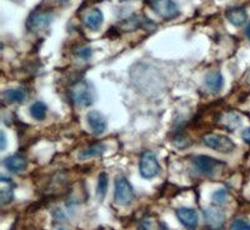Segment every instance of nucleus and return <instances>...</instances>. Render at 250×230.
Returning a JSON list of instances; mask_svg holds the SVG:
<instances>
[{
	"label": "nucleus",
	"instance_id": "nucleus-24",
	"mask_svg": "<svg viewBox=\"0 0 250 230\" xmlns=\"http://www.w3.org/2000/svg\"><path fill=\"white\" fill-rule=\"evenodd\" d=\"M230 230H250V223L245 222L243 219H236L231 223Z\"/></svg>",
	"mask_w": 250,
	"mask_h": 230
},
{
	"label": "nucleus",
	"instance_id": "nucleus-21",
	"mask_svg": "<svg viewBox=\"0 0 250 230\" xmlns=\"http://www.w3.org/2000/svg\"><path fill=\"white\" fill-rule=\"evenodd\" d=\"M108 184H109V179H108V174L106 173H100L99 178H98V188H97V195L98 199L100 202L104 200L106 195V191H108Z\"/></svg>",
	"mask_w": 250,
	"mask_h": 230
},
{
	"label": "nucleus",
	"instance_id": "nucleus-15",
	"mask_svg": "<svg viewBox=\"0 0 250 230\" xmlns=\"http://www.w3.org/2000/svg\"><path fill=\"white\" fill-rule=\"evenodd\" d=\"M227 19L233 25L240 26L247 23L248 13L243 6H234V8H230L227 12Z\"/></svg>",
	"mask_w": 250,
	"mask_h": 230
},
{
	"label": "nucleus",
	"instance_id": "nucleus-18",
	"mask_svg": "<svg viewBox=\"0 0 250 230\" xmlns=\"http://www.w3.org/2000/svg\"><path fill=\"white\" fill-rule=\"evenodd\" d=\"M145 23H148L146 20L143 17H139V15H134V17L128 18L126 20H124L122 24H120V28L124 31H130L135 30L138 28H143L145 25Z\"/></svg>",
	"mask_w": 250,
	"mask_h": 230
},
{
	"label": "nucleus",
	"instance_id": "nucleus-2",
	"mask_svg": "<svg viewBox=\"0 0 250 230\" xmlns=\"http://www.w3.org/2000/svg\"><path fill=\"white\" fill-rule=\"evenodd\" d=\"M135 198L134 189L125 176L118 175L115 178V189H114V199L118 204L120 205H128Z\"/></svg>",
	"mask_w": 250,
	"mask_h": 230
},
{
	"label": "nucleus",
	"instance_id": "nucleus-22",
	"mask_svg": "<svg viewBox=\"0 0 250 230\" xmlns=\"http://www.w3.org/2000/svg\"><path fill=\"white\" fill-rule=\"evenodd\" d=\"M74 55L82 60H89L93 55V50L88 45H79L74 50Z\"/></svg>",
	"mask_w": 250,
	"mask_h": 230
},
{
	"label": "nucleus",
	"instance_id": "nucleus-29",
	"mask_svg": "<svg viewBox=\"0 0 250 230\" xmlns=\"http://www.w3.org/2000/svg\"><path fill=\"white\" fill-rule=\"evenodd\" d=\"M248 84L250 85V74H249V77H248Z\"/></svg>",
	"mask_w": 250,
	"mask_h": 230
},
{
	"label": "nucleus",
	"instance_id": "nucleus-9",
	"mask_svg": "<svg viewBox=\"0 0 250 230\" xmlns=\"http://www.w3.org/2000/svg\"><path fill=\"white\" fill-rule=\"evenodd\" d=\"M86 122H88L89 128L93 131L95 135H100L108 128V123L106 119L104 118L103 114H100V111L98 110H91L89 111L88 115H86Z\"/></svg>",
	"mask_w": 250,
	"mask_h": 230
},
{
	"label": "nucleus",
	"instance_id": "nucleus-23",
	"mask_svg": "<svg viewBox=\"0 0 250 230\" xmlns=\"http://www.w3.org/2000/svg\"><path fill=\"white\" fill-rule=\"evenodd\" d=\"M228 191L227 189H219L213 194V202L218 205H222L227 202Z\"/></svg>",
	"mask_w": 250,
	"mask_h": 230
},
{
	"label": "nucleus",
	"instance_id": "nucleus-31",
	"mask_svg": "<svg viewBox=\"0 0 250 230\" xmlns=\"http://www.w3.org/2000/svg\"><path fill=\"white\" fill-rule=\"evenodd\" d=\"M58 1H66V0H58Z\"/></svg>",
	"mask_w": 250,
	"mask_h": 230
},
{
	"label": "nucleus",
	"instance_id": "nucleus-10",
	"mask_svg": "<svg viewBox=\"0 0 250 230\" xmlns=\"http://www.w3.org/2000/svg\"><path fill=\"white\" fill-rule=\"evenodd\" d=\"M176 218L188 230H195L198 228V213L191 208H179L176 210Z\"/></svg>",
	"mask_w": 250,
	"mask_h": 230
},
{
	"label": "nucleus",
	"instance_id": "nucleus-25",
	"mask_svg": "<svg viewBox=\"0 0 250 230\" xmlns=\"http://www.w3.org/2000/svg\"><path fill=\"white\" fill-rule=\"evenodd\" d=\"M242 138L247 144H250V128H245L242 133Z\"/></svg>",
	"mask_w": 250,
	"mask_h": 230
},
{
	"label": "nucleus",
	"instance_id": "nucleus-17",
	"mask_svg": "<svg viewBox=\"0 0 250 230\" xmlns=\"http://www.w3.org/2000/svg\"><path fill=\"white\" fill-rule=\"evenodd\" d=\"M106 146L103 143H97V144H93L90 146H88L86 149H83L79 153L78 158L79 160H88L91 159V158H97V156L103 155L105 153Z\"/></svg>",
	"mask_w": 250,
	"mask_h": 230
},
{
	"label": "nucleus",
	"instance_id": "nucleus-30",
	"mask_svg": "<svg viewBox=\"0 0 250 230\" xmlns=\"http://www.w3.org/2000/svg\"><path fill=\"white\" fill-rule=\"evenodd\" d=\"M120 1H130V0H120Z\"/></svg>",
	"mask_w": 250,
	"mask_h": 230
},
{
	"label": "nucleus",
	"instance_id": "nucleus-12",
	"mask_svg": "<svg viewBox=\"0 0 250 230\" xmlns=\"http://www.w3.org/2000/svg\"><path fill=\"white\" fill-rule=\"evenodd\" d=\"M103 21H104V15H103L102 10L98 8L89 9L88 12L83 17V23L90 30H98L102 26Z\"/></svg>",
	"mask_w": 250,
	"mask_h": 230
},
{
	"label": "nucleus",
	"instance_id": "nucleus-11",
	"mask_svg": "<svg viewBox=\"0 0 250 230\" xmlns=\"http://www.w3.org/2000/svg\"><path fill=\"white\" fill-rule=\"evenodd\" d=\"M15 183L10 178L3 175L0 178V204L6 205L14 199Z\"/></svg>",
	"mask_w": 250,
	"mask_h": 230
},
{
	"label": "nucleus",
	"instance_id": "nucleus-26",
	"mask_svg": "<svg viewBox=\"0 0 250 230\" xmlns=\"http://www.w3.org/2000/svg\"><path fill=\"white\" fill-rule=\"evenodd\" d=\"M0 139H1V146H0V149H1V150H5V148H6V137H5V133H4V131H1V133H0Z\"/></svg>",
	"mask_w": 250,
	"mask_h": 230
},
{
	"label": "nucleus",
	"instance_id": "nucleus-7",
	"mask_svg": "<svg viewBox=\"0 0 250 230\" xmlns=\"http://www.w3.org/2000/svg\"><path fill=\"white\" fill-rule=\"evenodd\" d=\"M150 6L155 14L165 20H170L179 15V8L173 0H151Z\"/></svg>",
	"mask_w": 250,
	"mask_h": 230
},
{
	"label": "nucleus",
	"instance_id": "nucleus-4",
	"mask_svg": "<svg viewBox=\"0 0 250 230\" xmlns=\"http://www.w3.org/2000/svg\"><path fill=\"white\" fill-rule=\"evenodd\" d=\"M51 20H53V15L50 14V12L38 9L29 15L28 20H26V28L31 33H40V31L48 29Z\"/></svg>",
	"mask_w": 250,
	"mask_h": 230
},
{
	"label": "nucleus",
	"instance_id": "nucleus-8",
	"mask_svg": "<svg viewBox=\"0 0 250 230\" xmlns=\"http://www.w3.org/2000/svg\"><path fill=\"white\" fill-rule=\"evenodd\" d=\"M193 164L199 173L205 174V175H210V174H213L216 170V168L223 165V163L214 159V158H210V156L198 155L193 159Z\"/></svg>",
	"mask_w": 250,
	"mask_h": 230
},
{
	"label": "nucleus",
	"instance_id": "nucleus-13",
	"mask_svg": "<svg viewBox=\"0 0 250 230\" xmlns=\"http://www.w3.org/2000/svg\"><path fill=\"white\" fill-rule=\"evenodd\" d=\"M3 164L6 170L14 174L23 173L26 169V159L23 155H19V154L6 156Z\"/></svg>",
	"mask_w": 250,
	"mask_h": 230
},
{
	"label": "nucleus",
	"instance_id": "nucleus-14",
	"mask_svg": "<svg viewBox=\"0 0 250 230\" xmlns=\"http://www.w3.org/2000/svg\"><path fill=\"white\" fill-rule=\"evenodd\" d=\"M205 85H207L208 90L211 93L216 94L223 89L224 85V78H223L220 71H211L205 77Z\"/></svg>",
	"mask_w": 250,
	"mask_h": 230
},
{
	"label": "nucleus",
	"instance_id": "nucleus-20",
	"mask_svg": "<svg viewBox=\"0 0 250 230\" xmlns=\"http://www.w3.org/2000/svg\"><path fill=\"white\" fill-rule=\"evenodd\" d=\"M30 115L33 117V119L38 120V122H42L46 118V114H48V106L44 104L43 102H35L33 105L30 106Z\"/></svg>",
	"mask_w": 250,
	"mask_h": 230
},
{
	"label": "nucleus",
	"instance_id": "nucleus-27",
	"mask_svg": "<svg viewBox=\"0 0 250 230\" xmlns=\"http://www.w3.org/2000/svg\"><path fill=\"white\" fill-rule=\"evenodd\" d=\"M245 34H247L248 39L250 40V24H249V25L247 26V29H245Z\"/></svg>",
	"mask_w": 250,
	"mask_h": 230
},
{
	"label": "nucleus",
	"instance_id": "nucleus-28",
	"mask_svg": "<svg viewBox=\"0 0 250 230\" xmlns=\"http://www.w3.org/2000/svg\"><path fill=\"white\" fill-rule=\"evenodd\" d=\"M55 230H68V229H66V228L62 227V225H60V227H58L57 229H55Z\"/></svg>",
	"mask_w": 250,
	"mask_h": 230
},
{
	"label": "nucleus",
	"instance_id": "nucleus-6",
	"mask_svg": "<svg viewBox=\"0 0 250 230\" xmlns=\"http://www.w3.org/2000/svg\"><path fill=\"white\" fill-rule=\"evenodd\" d=\"M204 220L208 230H223L225 225V214L219 205H210L205 209Z\"/></svg>",
	"mask_w": 250,
	"mask_h": 230
},
{
	"label": "nucleus",
	"instance_id": "nucleus-3",
	"mask_svg": "<svg viewBox=\"0 0 250 230\" xmlns=\"http://www.w3.org/2000/svg\"><path fill=\"white\" fill-rule=\"evenodd\" d=\"M203 143L208 148L213 149L218 153L229 154L235 150V143L230 138L220 135V134H207L203 137Z\"/></svg>",
	"mask_w": 250,
	"mask_h": 230
},
{
	"label": "nucleus",
	"instance_id": "nucleus-19",
	"mask_svg": "<svg viewBox=\"0 0 250 230\" xmlns=\"http://www.w3.org/2000/svg\"><path fill=\"white\" fill-rule=\"evenodd\" d=\"M220 123H222V125L227 130H235L239 125H240V123H242V119H240L238 114L227 113L222 117Z\"/></svg>",
	"mask_w": 250,
	"mask_h": 230
},
{
	"label": "nucleus",
	"instance_id": "nucleus-16",
	"mask_svg": "<svg viewBox=\"0 0 250 230\" xmlns=\"http://www.w3.org/2000/svg\"><path fill=\"white\" fill-rule=\"evenodd\" d=\"M3 99L8 104H21L26 99V91L20 88L8 89L3 93Z\"/></svg>",
	"mask_w": 250,
	"mask_h": 230
},
{
	"label": "nucleus",
	"instance_id": "nucleus-5",
	"mask_svg": "<svg viewBox=\"0 0 250 230\" xmlns=\"http://www.w3.org/2000/svg\"><path fill=\"white\" fill-rule=\"evenodd\" d=\"M139 171L144 179H151L159 174L160 165L156 160V156L151 151H144L140 156Z\"/></svg>",
	"mask_w": 250,
	"mask_h": 230
},
{
	"label": "nucleus",
	"instance_id": "nucleus-1",
	"mask_svg": "<svg viewBox=\"0 0 250 230\" xmlns=\"http://www.w3.org/2000/svg\"><path fill=\"white\" fill-rule=\"evenodd\" d=\"M70 98L75 105L86 108L90 106L95 100V90L90 83L86 80H80L70 88Z\"/></svg>",
	"mask_w": 250,
	"mask_h": 230
}]
</instances>
